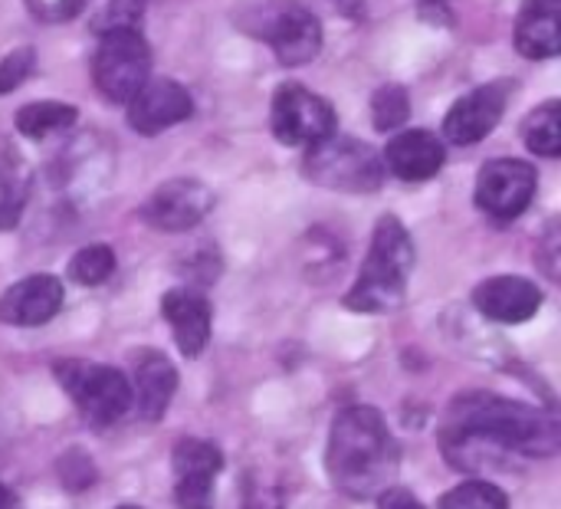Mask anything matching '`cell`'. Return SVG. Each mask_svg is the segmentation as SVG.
<instances>
[{
    "mask_svg": "<svg viewBox=\"0 0 561 509\" xmlns=\"http://www.w3.org/2000/svg\"><path fill=\"white\" fill-rule=\"evenodd\" d=\"M561 428L552 411L493 395L467 392L450 401L440 425V451L454 471H506L513 457H552Z\"/></svg>",
    "mask_w": 561,
    "mask_h": 509,
    "instance_id": "6da1fadb",
    "label": "cell"
},
{
    "mask_svg": "<svg viewBox=\"0 0 561 509\" xmlns=\"http://www.w3.org/2000/svg\"><path fill=\"white\" fill-rule=\"evenodd\" d=\"M401 467V448L388 431V421L371 405H348L339 411L329 448L325 471L329 480L355 500H378L394 487Z\"/></svg>",
    "mask_w": 561,
    "mask_h": 509,
    "instance_id": "7a4b0ae2",
    "label": "cell"
},
{
    "mask_svg": "<svg viewBox=\"0 0 561 509\" xmlns=\"http://www.w3.org/2000/svg\"><path fill=\"white\" fill-rule=\"evenodd\" d=\"M411 270H414V240L398 217L385 214L375 224L371 247L362 263L358 283L345 293V309L394 313L408 296Z\"/></svg>",
    "mask_w": 561,
    "mask_h": 509,
    "instance_id": "3957f363",
    "label": "cell"
},
{
    "mask_svg": "<svg viewBox=\"0 0 561 509\" xmlns=\"http://www.w3.org/2000/svg\"><path fill=\"white\" fill-rule=\"evenodd\" d=\"M302 174L329 191L345 194H371L385 181L381 155L362 138H325L312 145L302 158Z\"/></svg>",
    "mask_w": 561,
    "mask_h": 509,
    "instance_id": "277c9868",
    "label": "cell"
},
{
    "mask_svg": "<svg viewBox=\"0 0 561 509\" xmlns=\"http://www.w3.org/2000/svg\"><path fill=\"white\" fill-rule=\"evenodd\" d=\"M283 66H306L322 49L319 16L299 0H260L243 23Z\"/></svg>",
    "mask_w": 561,
    "mask_h": 509,
    "instance_id": "5b68a950",
    "label": "cell"
},
{
    "mask_svg": "<svg viewBox=\"0 0 561 509\" xmlns=\"http://www.w3.org/2000/svg\"><path fill=\"white\" fill-rule=\"evenodd\" d=\"M53 372H56L59 385L69 392V398L76 401L79 415L92 428H112L135 405L131 401V382L112 365L66 359V362H56Z\"/></svg>",
    "mask_w": 561,
    "mask_h": 509,
    "instance_id": "8992f818",
    "label": "cell"
},
{
    "mask_svg": "<svg viewBox=\"0 0 561 509\" xmlns=\"http://www.w3.org/2000/svg\"><path fill=\"white\" fill-rule=\"evenodd\" d=\"M151 79V49L141 30H108L99 33L92 56V82L105 102L128 105L131 95Z\"/></svg>",
    "mask_w": 561,
    "mask_h": 509,
    "instance_id": "52a82bcc",
    "label": "cell"
},
{
    "mask_svg": "<svg viewBox=\"0 0 561 509\" xmlns=\"http://www.w3.org/2000/svg\"><path fill=\"white\" fill-rule=\"evenodd\" d=\"M335 109L329 99L316 95L299 82H283L273 92L270 105V128L289 148H312L335 135Z\"/></svg>",
    "mask_w": 561,
    "mask_h": 509,
    "instance_id": "ba28073f",
    "label": "cell"
},
{
    "mask_svg": "<svg viewBox=\"0 0 561 509\" xmlns=\"http://www.w3.org/2000/svg\"><path fill=\"white\" fill-rule=\"evenodd\" d=\"M536 188H539V174L529 161L493 158L477 174V207L490 220L510 224L519 214H526V207L536 197Z\"/></svg>",
    "mask_w": 561,
    "mask_h": 509,
    "instance_id": "9c48e42d",
    "label": "cell"
},
{
    "mask_svg": "<svg viewBox=\"0 0 561 509\" xmlns=\"http://www.w3.org/2000/svg\"><path fill=\"white\" fill-rule=\"evenodd\" d=\"M214 211V191L204 181L194 178H171L161 188L151 191V197L141 204V220L164 234H181L197 227Z\"/></svg>",
    "mask_w": 561,
    "mask_h": 509,
    "instance_id": "30bf717a",
    "label": "cell"
},
{
    "mask_svg": "<svg viewBox=\"0 0 561 509\" xmlns=\"http://www.w3.org/2000/svg\"><path fill=\"white\" fill-rule=\"evenodd\" d=\"M513 95V82L510 79H493L473 92H467L463 99H457L444 118V138L457 148H470L477 142H483L503 118L506 105Z\"/></svg>",
    "mask_w": 561,
    "mask_h": 509,
    "instance_id": "8fae6325",
    "label": "cell"
},
{
    "mask_svg": "<svg viewBox=\"0 0 561 509\" xmlns=\"http://www.w3.org/2000/svg\"><path fill=\"white\" fill-rule=\"evenodd\" d=\"M174 500L181 509H214V480L224 471V454L210 441L184 438L171 454Z\"/></svg>",
    "mask_w": 561,
    "mask_h": 509,
    "instance_id": "7c38bea8",
    "label": "cell"
},
{
    "mask_svg": "<svg viewBox=\"0 0 561 509\" xmlns=\"http://www.w3.org/2000/svg\"><path fill=\"white\" fill-rule=\"evenodd\" d=\"M191 112H194V99L181 82L148 79L128 102V125L138 135H158L191 118Z\"/></svg>",
    "mask_w": 561,
    "mask_h": 509,
    "instance_id": "4fadbf2b",
    "label": "cell"
},
{
    "mask_svg": "<svg viewBox=\"0 0 561 509\" xmlns=\"http://www.w3.org/2000/svg\"><path fill=\"white\" fill-rule=\"evenodd\" d=\"M473 306L503 326H516L533 319L542 309V290L516 273H503V276H490L473 290Z\"/></svg>",
    "mask_w": 561,
    "mask_h": 509,
    "instance_id": "5bb4252c",
    "label": "cell"
},
{
    "mask_svg": "<svg viewBox=\"0 0 561 509\" xmlns=\"http://www.w3.org/2000/svg\"><path fill=\"white\" fill-rule=\"evenodd\" d=\"M62 280L53 273H33L0 293V323L7 326H43L62 309Z\"/></svg>",
    "mask_w": 561,
    "mask_h": 509,
    "instance_id": "9a60e30c",
    "label": "cell"
},
{
    "mask_svg": "<svg viewBox=\"0 0 561 509\" xmlns=\"http://www.w3.org/2000/svg\"><path fill=\"white\" fill-rule=\"evenodd\" d=\"M381 161H385V171H391L401 181H431L444 168L447 148L434 132L408 128L388 142Z\"/></svg>",
    "mask_w": 561,
    "mask_h": 509,
    "instance_id": "2e32d148",
    "label": "cell"
},
{
    "mask_svg": "<svg viewBox=\"0 0 561 509\" xmlns=\"http://www.w3.org/2000/svg\"><path fill=\"white\" fill-rule=\"evenodd\" d=\"M161 316L174 332L181 355L197 359L210 342V303L204 293L178 286L161 296Z\"/></svg>",
    "mask_w": 561,
    "mask_h": 509,
    "instance_id": "e0dca14e",
    "label": "cell"
},
{
    "mask_svg": "<svg viewBox=\"0 0 561 509\" xmlns=\"http://www.w3.org/2000/svg\"><path fill=\"white\" fill-rule=\"evenodd\" d=\"M178 392V369L161 355L158 349L135 352V385L131 401H138V411L145 421H161L171 398Z\"/></svg>",
    "mask_w": 561,
    "mask_h": 509,
    "instance_id": "ac0fdd59",
    "label": "cell"
},
{
    "mask_svg": "<svg viewBox=\"0 0 561 509\" xmlns=\"http://www.w3.org/2000/svg\"><path fill=\"white\" fill-rule=\"evenodd\" d=\"M516 49L526 59L561 53V0H523L516 16Z\"/></svg>",
    "mask_w": 561,
    "mask_h": 509,
    "instance_id": "d6986e66",
    "label": "cell"
},
{
    "mask_svg": "<svg viewBox=\"0 0 561 509\" xmlns=\"http://www.w3.org/2000/svg\"><path fill=\"white\" fill-rule=\"evenodd\" d=\"M33 174L23 155L0 142V230H13L23 217V207L30 201Z\"/></svg>",
    "mask_w": 561,
    "mask_h": 509,
    "instance_id": "ffe728a7",
    "label": "cell"
},
{
    "mask_svg": "<svg viewBox=\"0 0 561 509\" xmlns=\"http://www.w3.org/2000/svg\"><path fill=\"white\" fill-rule=\"evenodd\" d=\"M79 118V109L69 105V102H30L23 109H16V132L26 135V138H49L56 132H66L72 128Z\"/></svg>",
    "mask_w": 561,
    "mask_h": 509,
    "instance_id": "44dd1931",
    "label": "cell"
},
{
    "mask_svg": "<svg viewBox=\"0 0 561 509\" xmlns=\"http://www.w3.org/2000/svg\"><path fill=\"white\" fill-rule=\"evenodd\" d=\"M523 142L529 151L542 155V158H559L561 155V102L549 99L539 109L529 112V118L523 122Z\"/></svg>",
    "mask_w": 561,
    "mask_h": 509,
    "instance_id": "7402d4cb",
    "label": "cell"
},
{
    "mask_svg": "<svg viewBox=\"0 0 561 509\" xmlns=\"http://www.w3.org/2000/svg\"><path fill=\"white\" fill-rule=\"evenodd\" d=\"M115 273V250L108 244H89L69 260V276L79 286H99Z\"/></svg>",
    "mask_w": 561,
    "mask_h": 509,
    "instance_id": "603a6c76",
    "label": "cell"
},
{
    "mask_svg": "<svg viewBox=\"0 0 561 509\" xmlns=\"http://www.w3.org/2000/svg\"><path fill=\"white\" fill-rule=\"evenodd\" d=\"M408 118H411V99H408L404 86L388 82V86L375 89V95H371V122H375L378 132H394Z\"/></svg>",
    "mask_w": 561,
    "mask_h": 509,
    "instance_id": "cb8c5ba5",
    "label": "cell"
},
{
    "mask_svg": "<svg viewBox=\"0 0 561 509\" xmlns=\"http://www.w3.org/2000/svg\"><path fill=\"white\" fill-rule=\"evenodd\" d=\"M440 509H510V497L490 480H467L440 497Z\"/></svg>",
    "mask_w": 561,
    "mask_h": 509,
    "instance_id": "d4e9b609",
    "label": "cell"
},
{
    "mask_svg": "<svg viewBox=\"0 0 561 509\" xmlns=\"http://www.w3.org/2000/svg\"><path fill=\"white\" fill-rule=\"evenodd\" d=\"M33 66H36V53L30 46H20L10 56H3L0 59V95L13 92L33 72Z\"/></svg>",
    "mask_w": 561,
    "mask_h": 509,
    "instance_id": "484cf974",
    "label": "cell"
},
{
    "mask_svg": "<svg viewBox=\"0 0 561 509\" xmlns=\"http://www.w3.org/2000/svg\"><path fill=\"white\" fill-rule=\"evenodd\" d=\"M59 477L69 490H85L95 484V467L92 457H85L82 451H69L59 457Z\"/></svg>",
    "mask_w": 561,
    "mask_h": 509,
    "instance_id": "4316f807",
    "label": "cell"
},
{
    "mask_svg": "<svg viewBox=\"0 0 561 509\" xmlns=\"http://www.w3.org/2000/svg\"><path fill=\"white\" fill-rule=\"evenodd\" d=\"M89 0H26L30 13L43 23H62V20H72L76 13H82Z\"/></svg>",
    "mask_w": 561,
    "mask_h": 509,
    "instance_id": "83f0119b",
    "label": "cell"
},
{
    "mask_svg": "<svg viewBox=\"0 0 561 509\" xmlns=\"http://www.w3.org/2000/svg\"><path fill=\"white\" fill-rule=\"evenodd\" d=\"M378 509H427L411 490H404V487H388L381 497H378Z\"/></svg>",
    "mask_w": 561,
    "mask_h": 509,
    "instance_id": "f1b7e54d",
    "label": "cell"
},
{
    "mask_svg": "<svg viewBox=\"0 0 561 509\" xmlns=\"http://www.w3.org/2000/svg\"><path fill=\"white\" fill-rule=\"evenodd\" d=\"M243 509H283V500L270 487H250L243 494Z\"/></svg>",
    "mask_w": 561,
    "mask_h": 509,
    "instance_id": "f546056e",
    "label": "cell"
},
{
    "mask_svg": "<svg viewBox=\"0 0 561 509\" xmlns=\"http://www.w3.org/2000/svg\"><path fill=\"white\" fill-rule=\"evenodd\" d=\"M0 509H16V497H13V490H10V487H3V484H0Z\"/></svg>",
    "mask_w": 561,
    "mask_h": 509,
    "instance_id": "4dcf8cb0",
    "label": "cell"
},
{
    "mask_svg": "<svg viewBox=\"0 0 561 509\" xmlns=\"http://www.w3.org/2000/svg\"><path fill=\"white\" fill-rule=\"evenodd\" d=\"M335 3H339V7H342V10H345L348 16L362 10V0H335Z\"/></svg>",
    "mask_w": 561,
    "mask_h": 509,
    "instance_id": "1f68e13d",
    "label": "cell"
},
{
    "mask_svg": "<svg viewBox=\"0 0 561 509\" xmlns=\"http://www.w3.org/2000/svg\"><path fill=\"white\" fill-rule=\"evenodd\" d=\"M115 509H141V507H131V504H125V507H115Z\"/></svg>",
    "mask_w": 561,
    "mask_h": 509,
    "instance_id": "d6a6232c",
    "label": "cell"
}]
</instances>
